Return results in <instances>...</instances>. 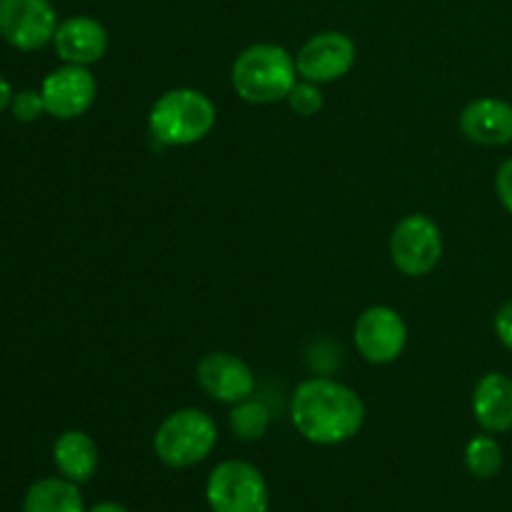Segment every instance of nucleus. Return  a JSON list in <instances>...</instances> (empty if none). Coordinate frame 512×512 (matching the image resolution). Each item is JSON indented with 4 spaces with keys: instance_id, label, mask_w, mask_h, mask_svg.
Instances as JSON below:
<instances>
[{
    "instance_id": "nucleus-23",
    "label": "nucleus",
    "mask_w": 512,
    "mask_h": 512,
    "mask_svg": "<svg viewBox=\"0 0 512 512\" xmlns=\"http://www.w3.org/2000/svg\"><path fill=\"white\" fill-rule=\"evenodd\" d=\"M13 95L15 93H13V88H10V83L3 78V75H0V113L10 108V103H13Z\"/></svg>"
},
{
    "instance_id": "nucleus-20",
    "label": "nucleus",
    "mask_w": 512,
    "mask_h": 512,
    "mask_svg": "<svg viewBox=\"0 0 512 512\" xmlns=\"http://www.w3.org/2000/svg\"><path fill=\"white\" fill-rule=\"evenodd\" d=\"M10 113L15 115V120L20 123H33L40 115L45 113V103L40 90H20L13 95V103H10Z\"/></svg>"
},
{
    "instance_id": "nucleus-1",
    "label": "nucleus",
    "mask_w": 512,
    "mask_h": 512,
    "mask_svg": "<svg viewBox=\"0 0 512 512\" xmlns=\"http://www.w3.org/2000/svg\"><path fill=\"white\" fill-rule=\"evenodd\" d=\"M290 420L310 443L340 445L360 433L365 423V405L353 388L338 380L310 378L295 388Z\"/></svg>"
},
{
    "instance_id": "nucleus-13",
    "label": "nucleus",
    "mask_w": 512,
    "mask_h": 512,
    "mask_svg": "<svg viewBox=\"0 0 512 512\" xmlns=\"http://www.w3.org/2000/svg\"><path fill=\"white\" fill-rule=\"evenodd\" d=\"M468 140L488 148L512 143V105L500 98H478L463 108L458 118Z\"/></svg>"
},
{
    "instance_id": "nucleus-21",
    "label": "nucleus",
    "mask_w": 512,
    "mask_h": 512,
    "mask_svg": "<svg viewBox=\"0 0 512 512\" xmlns=\"http://www.w3.org/2000/svg\"><path fill=\"white\" fill-rule=\"evenodd\" d=\"M495 190H498L503 208L512 215V158L505 160L498 168V173H495Z\"/></svg>"
},
{
    "instance_id": "nucleus-14",
    "label": "nucleus",
    "mask_w": 512,
    "mask_h": 512,
    "mask_svg": "<svg viewBox=\"0 0 512 512\" xmlns=\"http://www.w3.org/2000/svg\"><path fill=\"white\" fill-rule=\"evenodd\" d=\"M473 415L485 433L512 430V380L503 373H488L473 390Z\"/></svg>"
},
{
    "instance_id": "nucleus-5",
    "label": "nucleus",
    "mask_w": 512,
    "mask_h": 512,
    "mask_svg": "<svg viewBox=\"0 0 512 512\" xmlns=\"http://www.w3.org/2000/svg\"><path fill=\"white\" fill-rule=\"evenodd\" d=\"M205 498L213 512H268L270 493L263 473L245 460H225L210 473Z\"/></svg>"
},
{
    "instance_id": "nucleus-11",
    "label": "nucleus",
    "mask_w": 512,
    "mask_h": 512,
    "mask_svg": "<svg viewBox=\"0 0 512 512\" xmlns=\"http://www.w3.org/2000/svg\"><path fill=\"white\" fill-rule=\"evenodd\" d=\"M195 378L208 398L225 405L243 403L255 393V375L250 365L238 355L223 350L203 355L195 368Z\"/></svg>"
},
{
    "instance_id": "nucleus-18",
    "label": "nucleus",
    "mask_w": 512,
    "mask_h": 512,
    "mask_svg": "<svg viewBox=\"0 0 512 512\" xmlns=\"http://www.w3.org/2000/svg\"><path fill=\"white\" fill-rule=\"evenodd\" d=\"M270 428V410L260 400H243L230 410V430L240 440H260Z\"/></svg>"
},
{
    "instance_id": "nucleus-10",
    "label": "nucleus",
    "mask_w": 512,
    "mask_h": 512,
    "mask_svg": "<svg viewBox=\"0 0 512 512\" xmlns=\"http://www.w3.org/2000/svg\"><path fill=\"white\" fill-rule=\"evenodd\" d=\"M45 113L58 120H73L88 113L98 95L95 75L85 65H60L40 85Z\"/></svg>"
},
{
    "instance_id": "nucleus-4",
    "label": "nucleus",
    "mask_w": 512,
    "mask_h": 512,
    "mask_svg": "<svg viewBox=\"0 0 512 512\" xmlns=\"http://www.w3.org/2000/svg\"><path fill=\"white\" fill-rule=\"evenodd\" d=\"M218 445V425L205 410L183 408L160 423L155 430L153 450L168 468H193L203 463Z\"/></svg>"
},
{
    "instance_id": "nucleus-19",
    "label": "nucleus",
    "mask_w": 512,
    "mask_h": 512,
    "mask_svg": "<svg viewBox=\"0 0 512 512\" xmlns=\"http://www.w3.org/2000/svg\"><path fill=\"white\" fill-rule=\"evenodd\" d=\"M288 105L293 108V113L305 115V118L318 115L325 105L323 93H320V85L310 83V80H298V83L293 85V90H290Z\"/></svg>"
},
{
    "instance_id": "nucleus-15",
    "label": "nucleus",
    "mask_w": 512,
    "mask_h": 512,
    "mask_svg": "<svg viewBox=\"0 0 512 512\" xmlns=\"http://www.w3.org/2000/svg\"><path fill=\"white\" fill-rule=\"evenodd\" d=\"M98 445L83 430H65L53 445V463L70 483H88L98 470Z\"/></svg>"
},
{
    "instance_id": "nucleus-9",
    "label": "nucleus",
    "mask_w": 512,
    "mask_h": 512,
    "mask_svg": "<svg viewBox=\"0 0 512 512\" xmlns=\"http://www.w3.org/2000/svg\"><path fill=\"white\" fill-rule=\"evenodd\" d=\"M355 58H358V48L350 35L325 30V33L305 40L303 48L295 55V65H298L300 78L325 85L348 75L353 70Z\"/></svg>"
},
{
    "instance_id": "nucleus-17",
    "label": "nucleus",
    "mask_w": 512,
    "mask_h": 512,
    "mask_svg": "<svg viewBox=\"0 0 512 512\" xmlns=\"http://www.w3.org/2000/svg\"><path fill=\"white\" fill-rule=\"evenodd\" d=\"M465 468L473 478L490 480L503 470V448L493 435H475L465 448Z\"/></svg>"
},
{
    "instance_id": "nucleus-16",
    "label": "nucleus",
    "mask_w": 512,
    "mask_h": 512,
    "mask_svg": "<svg viewBox=\"0 0 512 512\" xmlns=\"http://www.w3.org/2000/svg\"><path fill=\"white\" fill-rule=\"evenodd\" d=\"M23 512H85L78 483L65 478H43L25 493Z\"/></svg>"
},
{
    "instance_id": "nucleus-12",
    "label": "nucleus",
    "mask_w": 512,
    "mask_h": 512,
    "mask_svg": "<svg viewBox=\"0 0 512 512\" xmlns=\"http://www.w3.org/2000/svg\"><path fill=\"white\" fill-rule=\"evenodd\" d=\"M53 48L58 58L68 65H93L108 50V30L90 15H73L55 30Z\"/></svg>"
},
{
    "instance_id": "nucleus-6",
    "label": "nucleus",
    "mask_w": 512,
    "mask_h": 512,
    "mask_svg": "<svg viewBox=\"0 0 512 512\" xmlns=\"http://www.w3.org/2000/svg\"><path fill=\"white\" fill-rule=\"evenodd\" d=\"M390 258L408 278H423L438 268L443 258V233L440 225L425 213H410L393 228Z\"/></svg>"
},
{
    "instance_id": "nucleus-8",
    "label": "nucleus",
    "mask_w": 512,
    "mask_h": 512,
    "mask_svg": "<svg viewBox=\"0 0 512 512\" xmlns=\"http://www.w3.org/2000/svg\"><path fill=\"white\" fill-rule=\"evenodd\" d=\"M358 353L373 365H388L403 355L408 345V325L398 310L388 305H373L358 315L353 328Z\"/></svg>"
},
{
    "instance_id": "nucleus-3",
    "label": "nucleus",
    "mask_w": 512,
    "mask_h": 512,
    "mask_svg": "<svg viewBox=\"0 0 512 512\" xmlns=\"http://www.w3.org/2000/svg\"><path fill=\"white\" fill-rule=\"evenodd\" d=\"M215 105L195 88H175L160 95L148 115V130L160 145L183 148L203 140L213 130Z\"/></svg>"
},
{
    "instance_id": "nucleus-22",
    "label": "nucleus",
    "mask_w": 512,
    "mask_h": 512,
    "mask_svg": "<svg viewBox=\"0 0 512 512\" xmlns=\"http://www.w3.org/2000/svg\"><path fill=\"white\" fill-rule=\"evenodd\" d=\"M495 335L512 353V300H508L495 315Z\"/></svg>"
},
{
    "instance_id": "nucleus-2",
    "label": "nucleus",
    "mask_w": 512,
    "mask_h": 512,
    "mask_svg": "<svg viewBox=\"0 0 512 512\" xmlns=\"http://www.w3.org/2000/svg\"><path fill=\"white\" fill-rule=\"evenodd\" d=\"M230 80L245 103H280L298 83V65L283 45L255 43L235 58Z\"/></svg>"
},
{
    "instance_id": "nucleus-24",
    "label": "nucleus",
    "mask_w": 512,
    "mask_h": 512,
    "mask_svg": "<svg viewBox=\"0 0 512 512\" xmlns=\"http://www.w3.org/2000/svg\"><path fill=\"white\" fill-rule=\"evenodd\" d=\"M88 512H128L123 508V505H118V503H100V505H95L93 510H88Z\"/></svg>"
},
{
    "instance_id": "nucleus-7",
    "label": "nucleus",
    "mask_w": 512,
    "mask_h": 512,
    "mask_svg": "<svg viewBox=\"0 0 512 512\" xmlns=\"http://www.w3.org/2000/svg\"><path fill=\"white\" fill-rule=\"evenodd\" d=\"M58 13L48 0H0V38L13 48L40 50L53 43Z\"/></svg>"
}]
</instances>
